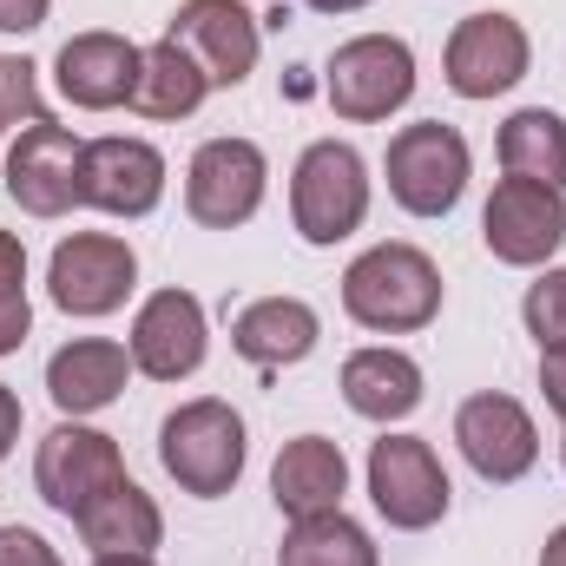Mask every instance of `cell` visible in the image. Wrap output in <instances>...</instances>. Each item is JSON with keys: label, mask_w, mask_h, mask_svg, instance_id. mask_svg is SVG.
Wrapping results in <instances>:
<instances>
[{"label": "cell", "mask_w": 566, "mask_h": 566, "mask_svg": "<svg viewBox=\"0 0 566 566\" xmlns=\"http://www.w3.org/2000/svg\"><path fill=\"white\" fill-rule=\"evenodd\" d=\"M244 454H251L244 416H238L231 402H218V396L178 402V409L158 422V461H165V474H171L185 494H198V501L231 494L238 474H244Z\"/></svg>", "instance_id": "7a4b0ae2"}, {"label": "cell", "mask_w": 566, "mask_h": 566, "mask_svg": "<svg viewBox=\"0 0 566 566\" xmlns=\"http://www.w3.org/2000/svg\"><path fill=\"white\" fill-rule=\"evenodd\" d=\"M53 80L60 93L80 106V113H113V106H133V80H139V46L126 33H73L60 53H53Z\"/></svg>", "instance_id": "e0dca14e"}, {"label": "cell", "mask_w": 566, "mask_h": 566, "mask_svg": "<svg viewBox=\"0 0 566 566\" xmlns=\"http://www.w3.org/2000/svg\"><path fill=\"white\" fill-rule=\"evenodd\" d=\"M133 369L151 382H185L205 363V303L191 290H151L133 316Z\"/></svg>", "instance_id": "2e32d148"}, {"label": "cell", "mask_w": 566, "mask_h": 566, "mask_svg": "<svg viewBox=\"0 0 566 566\" xmlns=\"http://www.w3.org/2000/svg\"><path fill=\"white\" fill-rule=\"evenodd\" d=\"M165 198V158L158 145L145 139H86V158H80V205L106 211V218H145L158 211Z\"/></svg>", "instance_id": "9a60e30c"}, {"label": "cell", "mask_w": 566, "mask_h": 566, "mask_svg": "<svg viewBox=\"0 0 566 566\" xmlns=\"http://www.w3.org/2000/svg\"><path fill=\"white\" fill-rule=\"evenodd\" d=\"M323 93L336 106V119L349 126H382L389 113H402L416 99V53L396 33H356L329 53L323 66Z\"/></svg>", "instance_id": "277c9868"}, {"label": "cell", "mask_w": 566, "mask_h": 566, "mask_svg": "<svg viewBox=\"0 0 566 566\" xmlns=\"http://www.w3.org/2000/svg\"><path fill=\"white\" fill-rule=\"evenodd\" d=\"M363 218H369V165H363V151L343 139H316L290 171V224H296V238L329 251V244L356 238Z\"/></svg>", "instance_id": "3957f363"}, {"label": "cell", "mask_w": 566, "mask_h": 566, "mask_svg": "<svg viewBox=\"0 0 566 566\" xmlns=\"http://www.w3.org/2000/svg\"><path fill=\"white\" fill-rule=\"evenodd\" d=\"M80 158H86V139H73L66 126L40 119V126H27L7 145L0 185H7V198L27 218H66L80 205Z\"/></svg>", "instance_id": "7c38bea8"}, {"label": "cell", "mask_w": 566, "mask_h": 566, "mask_svg": "<svg viewBox=\"0 0 566 566\" xmlns=\"http://www.w3.org/2000/svg\"><path fill=\"white\" fill-rule=\"evenodd\" d=\"M73 527H80V541L93 547V560H99V554H151V547L165 541V514H158V501L145 494L139 481L106 488Z\"/></svg>", "instance_id": "7402d4cb"}, {"label": "cell", "mask_w": 566, "mask_h": 566, "mask_svg": "<svg viewBox=\"0 0 566 566\" xmlns=\"http://www.w3.org/2000/svg\"><path fill=\"white\" fill-rule=\"evenodd\" d=\"M303 7H316V13H363L369 0H303Z\"/></svg>", "instance_id": "836d02e7"}, {"label": "cell", "mask_w": 566, "mask_h": 566, "mask_svg": "<svg viewBox=\"0 0 566 566\" xmlns=\"http://www.w3.org/2000/svg\"><path fill=\"white\" fill-rule=\"evenodd\" d=\"M165 40H178L211 86H244L251 66H258V46H264L258 13L244 0H185L171 13Z\"/></svg>", "instance_id": "5bb4252c"}, {"label": "cell", "mask_w": 566, "mask_h": 566, "mask_svg": "<svg viewBox=\"0 0 566 566\" xmlns=\"http://www.w3.org/2000/svg\"><path fill=\"white\" fill-rule=\"evenodd\" d=\"M33 329V303H27V244L13 231H0V356H13Z\"/></svg>", "instance_id": "484cf974"}, {"label": "cell", "mask_w": 566, "mask_h": 566, "mask_svg": "<svg viewBox=\"0 0 566 566\" xmlns=\"http://www.w3.org/2000/svg\"><path fill=\"white\" fill-rule=\"evenodd\" d=\"M494 158H501L507 178H534V185L566 191V119L547 113V106H521V113L501 126Z\"/></svg>", "instance_id": "cb8c5ba5"}, {"label": "cell", "mask_w": 566, "mask_h": 566, "mask_svg": "<svg viewBox=\"0 0 566 566\" xmlns=\"http://www.w3.org/2000/svg\"><path fill=\"white\" fill-rule=\"evenodd\" d=\"M264 185H271V158L264 145L251 139H205L185 165V211L205 224V231H238L258 218L264 205Z\"/></svg>", "instance_id": "52a82bcc"}, {"label": "cell", "mask_w": 566, "mask_h": 566, "mask_svg": "<svg viewBox=\"0 0 566 566\" xmlns=\"http://www.w3.org/2000/svg\"><path fill=\"white\" fill-rule=\"evenodd\" d=\"M448 468L422 434H382L369 448V501L396 534H428L448 514Z\"/></svg>", "instance_id": "ba28073f"}, {"label": "cell", "mask_w": 566, "mask_h": 566, "mask_svg": "<svg viewBox=\"0 0 566 566\" xmlns=\"http://www.w3.org/2000/svg\"><path fill=\"white\" fill-rule=\"evenodd\" d=\"M343 310L376 336H416L441 316V271L416 244H369L343 271Z\"/></svg>", "instance_id": "6da1fadb"}, {"label": "cell", "mask_w": 566, "mask_h": 566, "mask_svg": "<svg viewBox=\"0 0 566 566\" xmlns=\"http://www.w3.org/2000/svg\"><path fill=\"white\" fill-rule=\"evenodd\" d=\"M382 171H389V198L409 218H448L461 205V191H468L474 158H468V139L448 119H416V126H402L389 139Z\"/></svg>", "instance_id": "5b68a950"}, {"label": "cell", "mask_w": 566, "mask_h": 566, "mask_svg": "<svg viewBox=\"0 0 566 566\" xmlns=\"http://www.w3.org/2000/svg\"><path fill=\"white\" fill-rule=\"evenodd\" d=\"M343 402L363 422H409L422 409V363L402 349H356L343 363Z\"/></svg>", "instance_id": "44dd1931"}, {"label": "cell", "mask_w": 566, "mask_h": 566, "mask_svg": "<svg viewBox=\"0 0 566 566\" xmlns=\"http://www.w3.org/2000/svg\"><path fill=\"white\" fill-rule=\"evenodd\" d=\"M0 566H60V554L33 527H0Z\"/></svg>", "instance_id": "f1b7e54d"}, {"label": "cell", "mask_w": 566, "mask_h": 566, "mask_svg": "<svg viewBox=\"0 0 566 566\" xmlns=\"http://www.w3.org/2000/svg\"><path fill=\"white\" fill-rule=\"evenodd\" d=\"M139 283V258L126 238H106V231H73L53 244V264H46V296L66 310V316H113Z\"/></svg>", "instance_id": "30bf717a"}, {"label": "cell", "mask_w": 566, "mask_h": 566, "mask_svg": "<svg viewBox=\"0 0 566 566\" xmlns=\"http://www.w3.org/2000/svg\"><path fill=\"white\" fill-rule=\"evenodd\" d=\"M454 441H461V461H468L488 488H514V481L534 474V461H541V428H534V416H527L514 396H501V389L468 396V402L454 409Z\"/></svg>", "instance_id": "4fadbf2b"}, {"label": "cell", "mask_w": 566, "mask_h": 566, "mask_svg": "<svg viewBox=\"0 0 566 566\" xmlns=\"http://www.w3.org/2000/svg\"><path fill=\"white\" fill-rule=\"evenodd\" d=\"M126 481V454H119V441L113 434H99V428L86 422H60L40 434V454H33V488H40V501L53 507V514H66V521H80L106 488H119Z\"/></svg>", "instance_id": "8992f818"}, {"label": "cell", "mask_w": 566, "mask_h": 566, "mask_svg": "<svg viewBox=\"0 0 566 566\" xmlns=\"http://www.w3.org/2000/svg\"><path fill=\"white\" fill-rule=\"evenodd\" d=\"M541 566H566V527L547 534V547H541Z\"/></svg>", "instance_id": "d6a6232c"}, {"label": "cell", "mask_w": 566, "mask_h": 566, "mask_svg": "<svg viewBox=\"0 0 566 566\" xmlns=\"http://www.w3.org/2000/svg\"><path fill=\"white\" fill-rule=\"evenodd\" d=\"M46 7H53V0H0V33H33V27H46Z\"/></svg>", "instance_id": "4dcf8cb0"}, {"label": "cell", "mask_w": 566, "mask_h": 566, "mask_svg": "<svg viewBox=\"0 0 566 566\" xmlns=\"http://www.w3.org/2000/svg\"><path fill=\"white\" fill-rule=\"evenodd\" d=\"M481 244L494 251V264H514V271L547 264L566 244V198L534 178H501L481 211Z\"/></svg>", "instance_id": "8fae6325"}, {"label": "cell", "mask_w": 566, "mask_h": 566, "mask_svg": "<svg viewBox=\"0 0 566 566\" xmlns=\"http://www.w3.org/2000/svg\"><path fill=\"white\" fill-rule=\"evenodd\" d=\"M316 336H323V323H316V310H310L303 296H258V303H244L238 323H231V349H238L244 363H258L264 376L303 363V356L316 349Z\"/></svg>", "instance_id": "ffe728a7"}, {"label": "cell", "mask_w": 566, "mask_h": 566, "mask_svg": "<svg viewBox=\"0 0 566 566\" xmlns=\"http://www.w3.org/2000/svg\"><path fill=\"white\" fill-rule=\"evenodd\" d=\"M13 441H20V396L0 382V461L13 454Z\"/></svg>", "instance_id": "1f68e13d"}, {"label": "cell", "mask_w": 566, "mask_h": 566, "mask_svg": "<svg viewBox=\"0 0 566 566\" xmlns=\"http://www.w3.org/2000/svg\"><path fill=\"white\" fill-rule=\"evenodd\" d=\"M534 66V40L514 13H468L454 20L448 33V53H441V80L461 93V99H494V93H514Z\"/></svg>", "instance_id": "9c48e42d"}, {"label": "cell", "mask_w": 566, "mask_h": 566, "mask_svg": "<svg viewBox=\"0 0 566 566\" xmlns=\"http://www.w3.org/2000/svg\"><path fill=\"white\" fill-rule=\"evenodd\" d=\"M521 323H527V336H534L541 349L566 343V271H547V277L527 283V296H521Z\"/></svg>", "instance_id": "83f0119b"}, {"label": "cell", "mask_w": 566, "mask_h": 566, "mask_svg": "<svg viewBox=\"0 0 566 566\" xmlns=\"http://www.w3.org/2000/svg\"><path fill=\"white\" fill-rule=\"evenodd\" d=\"M277 566H382L369 527H356L343 507L336 514H310V521H290L277 547Z\"/></svg>", "instance_id": "d4e9b609"}, {"label": "cell", "mask_w": 566, "mask_h": 566, "mask_svg": "<svg viewBox=\"0 0 566 566\" xmlns=\"http://www.w3.org/2000/svg\"><path fill=\"white\" fill-rule=\"evenodd\" d=\"M560 468H566V441H560Z\"/></svg>", "instance_id": "d590c367"}, {"label": "cell", "mask_w": 566, "mask_h": 566, "mask_svg": "<svg viewBox=\"0 0 566 566\" xmlns=\"http://www.w3.org/2000/svg\"><path fill=\"white\" fill-rule=\"evenodd\" d=\"M126 376H133V349H119V343H106V336H80V343L53 349V363H46V396H53L60 416L80 422V416L113 409V402L126 396Z\"/></svg>", "instance_id": "ac0fdd59"}, {"label": "cell", "mask_w": 566, "mask_h": 566, "mask_svg": "<svg viewBox=\"0 0 566 566\" xmlns=\"http://www.w3.org/2000/svg\"><path fill=\"white\" fill-rule=\"evenodd\" d=\"M349 494V461L329 434H296L283 441L277 461H271V501H277L290 521H310V514H336Z\"/></svg>", "instance_id": "d6986e66"}, {"label": "cell", "mask_w": 566, "mask_h": 566, "mask_svg": "<svg viewBox=\"0 0 566 566\" xmlns=\"http://www.w3.org/2000/svg\"><path fill=\"white\" fill-rule=\"evenodd\" d=\"M33 73H40L33 60L0 53V139H7V133H27V126H40V119H53L46 99H40V80H33Z\"/></svg>", "instance_id": "4316f807"}, {"label": "cell", "mask_w": 566, "mask_h": 566, "mask_svg": "<svg viewBox=\"0 0 566 566\" xmlns=\"http://www.w3.org/2000/svg\"><path fill=\"white\" fill-rule=\"evenodd\" d=\"M93 566H158V560L151 554H99Z\"/></svg>", "instance_id": "e575fe53"}, {"label": "cell", "mask_w": 566, "mask_h": 566, "mask_svg": "<svg viewBox=\"0 0 566 566\" xmlns=\"http://www.w3.org/2000/svg\"><path fill=\"white\" fill-rule=\"evenodd\" d=\"M541 396H547V409L566 422V343L541 349Z\"/></svg>", "instance_id": "f546056e"}, {"label": "cell", "mask_w": 566, "mask_h": 566, "mask_svg": "<svg viewBox=\"0 0 566 566\" xmlns=\"http://www.w3.org/2000/svg\"><path fill=\"white\" fill-rule=\"evenodd\" d=\"M211 80L198 73V60L178 40H151L139 46V80H133V113L145 119H191L205 106Z\"/></svg>", "instance_id": "603a6c76"}]
</instances>
